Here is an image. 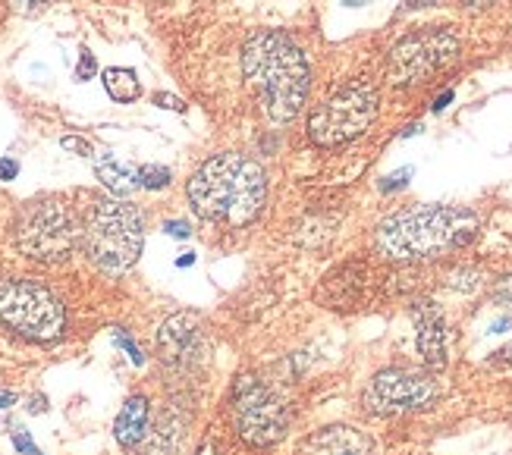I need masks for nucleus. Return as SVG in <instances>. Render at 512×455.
<instances>
[{
  "instance_id": "412c9836",
  "label": "nucleus",
  "mask_w": 512,
  "mask_h": 455,
  "mask_svg": "<svg viewBox=\"0 0 512 455\" xmlns=\"http://www.w3.org/2000/svg\"><path fill=\"white\" fill-rule=\"evenodd\" d=\"M95 70H98V63H95V57L88 54V51H82V57H79V66H76V79L79 82H85V79H92L95 76Z\"/></svg>"
},
{
  "instance_id": "7ed1b4c3",
  "label": "nucleus",
  "mask_w": 512,
  "mask_h": 455,
  "mask_svg": "<svg viewBox=\"0 0 512 455\" xmlns=\"http://www.w3.org/2000/svg\"><path fill=\"white\" fill-rule=\"evenodd\" d=\"M242 73L264 113L277 123L293 120L308 98L305 54L280 32H255L242 48Z\"/></svg>"
},
{
  "instance_id": "c756f323",
  "label": "nucleus",
  "mask_w": 512,
  "mask_h": 455,
  "mask_svg": "<svg viewBox=\"0 0 512 455\" xmlns=\"http://www.w3.org/2000/svg\"><path fill=\"white\" fill-rule=\"evenodd\" d=\"M44 408H48V405H44V396H35V399L29 402V412H32V415L44 412Z\"/></svg>"
},
{
  "instance_id": "a211bd4d",
  "label": "nucleus",
  "mask_w": 512,
  "mask_h": 455,
  "mask_svg": "<svg viewBox=\"0 0 512 455\" xmlns=\"http://www.w3.org/2000/svg\"><path fill=\"white\" fill-rule=\"evenodd\" d=\"M114 343H117V346H120V349L129 355V361H132V364H145V355H142V349H139L136 343H132L129 336H126V330H120V327L114 330Z\"/></svg>"
},
{
  "instance_id": "b1692460",
  "label": "nucleus",
  "mask_w": 512,
  "mask_h": 455,
  "mask_svg": "<svg viewBox=\"0 0 512 455\" xmlns=\"http://www.w3.org/2000/svg\"><path fill=\"white\" fill-rule=\"evenodd\" d=\"M164 233L173 236V239H189V236H192L189 223H183V220H170V223H164Z\"/></svg>"
},
{
  "instance_id": "aec40b11",
  "label": "nucleus",
  "mask_w": 512,
  "mask_h": 455,
  "mask_svg": "<svg viewBox=\"0 0 512 455\" xmlns=\"http://www.w3.org/2000/svg\"><path fill=\"white\" fill-rule=\"evenodd\" d=\"M54 0H13V10L22 13V16H32V13H41L44 7H51Z\"/></svg>"
},
{
  "instance_id": "7c9ffc66",
  "label": "nucleus",
  "mask_w": 512,
  "mask_h": 455,
  "mask_svg": "<svg viewBox=\"0 0 512 455\" xmlns=\"http://www.w3.org/2000/svg\"><path fill=\"white\" fill-rule=\"evenodd\" d=\"M450 101H453V91H447V95H443V98H440V101L434 104V110H443V107H447Z\"/></svg>"
},
{
  "instance_id": "0eeeda50",
  "label": "nucleus",
  "mask_w": 512,
  "mask_h": 455,
  "mask_svg": "<svg viewBox=\"0 0 512 455\" xmlns=\"http://www.w3.org/2000/svg\"><path fill=\"white\" fill-rule=\"evenodd\" d=\"M79 239H82V230L76 226L73 211L57 198L32 204L16 223L19 252L32 261H41V264L66 261L76 252Z\"/></svg>"
},
{
  "instance_id": "cd10ccee",
  "label": "nucleus",
  "mask_w": 512,
  "mask_h": 455,
  "mask_svg": "<svg viewBox=\"0 0 512 455\" xmlns=\"http://www.w3.org/2000/svg\"><path fill=\"white\" fill-rule=\"evenodd\" d=\"M462 7H472V10H481V7H491V4H497V0H459Z\"/></svg>"
},
{
  "instance_id": "f3484780",
  "label": "nucleus",
  "mask_w": 512,
  "mask_h": 455,
  "mask_svg": "<svg viewBox=\"0 0 512 455\" xmlns=\"http://www.w3.org/2000/svg\"><path fill=\"white\" fill-rule=\"evenodd\" d=\"M139 173H142V189H167L170 186V170L167 167L148 164V167H139Z\"/></svg>"
},
{
  "instance_id": "9b49d317",
  "label": "nucleus",
  "mask_w": 512,
  "mask_h": 455,
  "mask_svg": "<svg viewBox=\"0 0 512 455\" xmlns=\"http://www.w3.org/2000/svg\"><path fill=\"white\" fill-rule=\"evenodd\" d=\"M158 349L170 368H195L205 358V330L195 314H173L158 330Z\"/></svg>"
},
{
  "instance_id": "f8f14e48",
  "label": "nucleus",
  "mask_w": 512,
  "mask_h": 455,
  "mask_svg": "<svg viewBox=\"0 0 512 455\" xmlns=\"http://www.w3.org/2000/svg\"><path fill=\"white\" fill-rule=\"evenodd\" d=\"M415 327H418V352L425 358L428 368H443L450 352V333L447 321L434 302H418L415 305Z\"/></svg>"
},
{
  "instance_id": "5701e85b",
  "label": "nucleus",
  "mask_w": 512,
  "mask_h": 455,
  "mask_svg": "<svg viewBox=\"0 0 512 455\" xmlns=\"http://www.w3.org/2000/svg\"><path fill=\"white\" fill-rule=\"evenodd\" d=\"M60 145H63L66 151H76V154H82V157H92V145H88L85 139H76V135H66V139H60Z\"/></svg>"
},
{
  "instance_id": "1a4fd4ad",
  "label": "nucleus",
  "mask_w": 512,
  "mask_h": 455,
  "mask_svg": "<svg viewBox=\"0 0 512 455\" xmlns=\"http://www.w3.org/2000/svg\"><path fill=\"white\" fill-rule=\"evenodd\" d=\"M459 57V38L450 29H428L409 35L390 51V82L399 88H412L428 82L440 70H447Z\"/></svg>"
},
{
  "instance_id": "473e14b6",
  "label": "nucleus",
  "mask_w": 512,
  "mask_h": 455,
  "mask_svg": "<svg viewBox=\"0 0 512 455\" xmlns=\"http://www.w3.org/2000/svg\"><path fill=\"white\" fill-rule=\"evenodd\" d=\"M497 358H500V361H512V346L500 349V352H497Z\"/></svg>"
},
{
  "instance_id": "f03ea898",
  "label": "nucleus",
  "mask_w": 512,
  "mask_h": 455,
  "mask_svg": "<svg viewBox=\"0 0 512 455\" xmlns=\"http://www.w3.org/2000/svg\"><path fill=\"white\" fill-rule=\"evenodd\" d=\"M192 211L224 226L252 223L267 198V176L261 164L242 154H217L195 170L186 186Z\"/></svg>"
},
{
  "instance_id": "9d476101",
  "label": "nucleus",
  "mask_w": 512,
  "mask_h": 455,
  "mask_svg": "<svg viewBox=\"0 0 512 455\" xmlns=\"http://www.w3.org/2000/svg\"><path fill=\"white\" fill-rule=\"evenodd\" d=\"M437 383L412 371H381L365 393V408L374 415H403L431 408L437 402Z\"/></svg>"
},
{
  "instance_id": "ddd939ff",
  "label": "nucleus",
  "mask_w": 512,
  "mask_h": 455,
  "mask_svg": "<svg viewBox=\"0 0 512 455\" xmlns=\"http://www.w3.org/2000/svg\"><path fill=\"white\" fill-rule=\"evenodd\" d=\"M302 455H377V449L374 440L359 427L337 424L311 434L302 446Z\"/></svg>"
},
{
  "instance_id": "423d86ee",
  "label": "nucleus",
  "mask_w": 512,
  "mask_h": 455,
  "mask_svg": "<svg viewBox=\"0 0 512 455\" xmlns=\"http://www.w3.org/2000/svg\"><path fill=\"white\" fill-rule=\"evenodd\" d=\"M0 321L32 343H51L63 333V305L57 295L35 280L4 277L0 280Z\"/></svg>"
},
{
  "instance_id": "2eb2a0df",
  "label": "nucleus",
  "mask_w": 512,
  "mask_h": 455,
  "mask_svg": "<svg viewBox=\"0 0 512 455\" xmlns=\"http://www.w3.org/2000/svg\"><path fill=\"white\" fill-rule=\"evenodd\" d=\"M151 427V412H148V399L145 396H129L126 405L120 408V415L114 421V437L123 449H136L145 443Z\"/></svg>"
},
{
  "instance_id": "f704fd0d",
  "label": "nucleus",
  "mask_w": 512,
  "mask_h": 455,
  "mask_svg": "<svg viewBox=\"0 0 512 455\" xmlns=\"http://www.w3.org/2000/svg\"><path fill=\"white\" fill-rule=\"evenodd\" d=\"M349 4H362V0H349Z\"/></svg>"
},
{
  "instance_id": "4be33fe9",
  "label": "nucleus",
  "mask_w": 512,
  "mask_h": 455,
  "mask_svg": "<svg viewBox=\"0 0 512 455\" xmlns=\"http://www.w3.org/2000/svg\"><path fill=\"white\" fill-rule=\"evenodd\" d=\"M494 299L503 302L506 308H512V273H509V277H503V280H497V286H494Z\"/></svg>"
},
{
  "instance_id": "6e6552de",
  "label": "nucleus",
  "mask_w": 512,
  "mask_h": 455,
  "mask_svg": "<svg viewBox=\"0 0 512 455\" xmlns=\"http://www.w3.org/2000/svg\"><path fill=\"white\" fill-rule=\"evenodd\" d=\"M230 415L236 434L249 446H274L286 434V408L277 399L271 386H264L258 377L242 374L233 386Z\"/></svg>"
},
{
  "instance_id": "393cba45",
  "label": "nucleus",
  "mask_w": 512,
  "mask_h": 455,
  "mask_svg": "<svg viewBox=\"0 0 512 455\" xmlns=\"http://www.w3.org/2000/svg\"><path fill=\"white\" fill-rule=\"evenodd\" d=\"M16 173H19V164L13 157H0V179L10 182V179H16Z\"/></svg>"
},
{
  "instance_id": "dca6fc26",
  "label": "nucleus",
  "mask_w": 512,
  "mask_h": 455,
  "mask_svg": "<svg viewBox=\"0 0 512 455\" xmlns=\"http://www.w3.org/2000/svg\"><path fill=\"white\" fill-rule=\"evenodd\" d=\"M101 79H104L107 95L117 104H132L142 98V82L136 79V73L126 70V66H110V70H104Z\"/></svg>"
},
{
  "instance_id": "6ab92c4d",
  "label": "nucleus",
  "mask_w": 512,
  "mask_h": 455,
  "mask_svg": "<svg viewBox=\"0 0 512 455\" xmlns=\"http://www.w3.org/2000/svg\"><path fill=\"white\" fill-rule=\"evenodd\" d=\"M13 446H16L19 455H41V449H38L35 440L29 437V430H22V427L13 430Z\"/></svg>"
},
{
  "instance_id": "4468645a",
  "label": "nucleus",
  "mask_w": 512,
  "mask_h": 455,
  "mask_svg": "<svg viewBox=\"0 0 512 455\" xmlns=\"http://www.w3.org/2000/svg\"><path fill=\"white\" fill-rule=\"evenodd\" d=\"M95 161V173L98 179L104 182V186L114 192L117 198H126L132 192L142 189V173L136 164L123 161V157H117L114 151H101V154H92Z\"/></svg>"
},
{
  "instance_id": "bb28decb",
  "label": "nucleus",
  "mask_w": 512,
  "mask_h": 455,
  "mask_svg": "<svg viewBox=\"0 0 512 455\" xmlns=\"http://www.w3.org/2000/svg\"><path fill=\"white\" fill-rule=\"evenodd\" d=\"M10 405H16V393L13 390H0V412L10 408Z\"/></svg>"
},
{
  "instance_id": "20e7f679",
  "label": "nucleus",
  "mask_w": 512,
  "mask_h": 455,
  "mask_svg": "<svg viewBox=\"0 0 512 455\" xmlns=\"http://www.w3.org/2000/svg\"><path fill=\"white\" fill-rule=\"evenodd\" d=\"M85 252L101 270L123 273L139 261L145 248V220L136 204L101 198L92 204L82 230Z\"/></svg>"
},
{
  "instance_id": "c85d7f7f",
  "label": "nucleus",
  "mask_w": 512,
  "mask_h": 455,
  "mask_svg": "<svg viewBox=\"0 0 512 455\" xmlns=\"http://www.w3.org/2000/svg\"><path fill=\"white\" fill-rule=\"evenodd\" d=\"M437 0H406V7L409 10H421V7H434Z\"/></svg>"
},
{
  "instance_id": "72a5a7b5",
  "label": "nucleus",
  "mask_w": 512,
  "mask_h": 455,
  "mask_svg": "<svg viewBox=\"0 0 512 455\" xmlns=\"http://www.w3.org/2000/svg\"><path fill=\"white\" fill-rule=\"evenodd\" d=\"M198 455H214V446H211V443H205L202 449H198Z\"/></svg>"
},
{
  "instance_id": "f257e3e1",
  "label": "nucleus",
  "mask_w": 512,
  "mask_h": 455,
  "mask_svg": "<svg viewBox=\"0 0 512 455\" xmlns=\"http://www.w3.org/2000/svg\"><path fill=\"white\" fill-rule=\"evenodd\" d=\"M481 230L478 214L450 204H421L387 217L374 233L377 252L390 261H431L469 245Z\"/></svg>"
},
{
  "instance_id": "2f4dec72",
  "label": "nucleus",
  "mask_w": 512,
  "mask_h": 455,
  "mask_svg": "<svg viewBox=\"0 0 512 455\" xmlns=\"http://www.w3.org/2000/svg\"><path fill=\"white\" fill-rule=\"evenodd\" d=\"M189 264H195V255H192V252H186L180 261H176V267H189Z\"/></svg>"
},
{
  "instance_id": "39448f33",
  "label": "nucleus",
  "mask_w": 512,
  "mask_h": 455,
  "mask_svg": "<svg viewBox=\"0 0 512 455\" xmlns=\"http://www.w3.org/2000/svg\"><path fill=\"white\" fill-rule=\"evenodd\" d=\"M377 88L368 79H352L343 88H337L333 95L311 113L308 120V135L321 148H337L368 132V126L377 117Z\"/></svg>"
},
{
  "instance_id": "a878e982",
  "label": "nucleus",
  "mask_w": 512,
  "mask_h": 455,
  "mask_svg": "<svg viewBox=\"0 0 512 455\" xmlns=\"http://www.w3.org/2000/svg\"><path fill=\"white\" fill-rule=\"evenodd\" d=\"M154 104H158V107H170V110H186V104L180 101V98H173V95H154Z\"/></svg>"
}]
</instances>
